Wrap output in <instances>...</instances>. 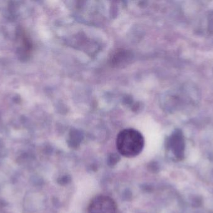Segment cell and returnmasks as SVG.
<instances>
[{
  "label": "cell",
  "mask_w": 213,
  "mask_h": 213,
  "mask_svg": "<svg viewBox=\"0 0 213 213\" xmlns=\"http://www.w3.org/2000/svg\"><path fill=\"white\" fill-rule=\"evenodd\" d=\"M145 145L143 135L138 131L128 128L121 131L116 139V146L120 154L126 158H133L140 154Z\"/></svg>",
  "instance_id": "6da1fadb"
},
{
  "label": "cell",
  "mask_w": 213,
  "mask_h": 213,
  "mask_svg": "<svg viewBox=\"0 0 213 213\" xmlns=\"http://www.w3.org/2000/svg\"><path fill=\"white\" fill-rule=\"evenodd\" d=\"M88 213H118L116 202L110 196L98 195L90 202L87 208Z\"/></svg>",
  "instance_id": "7a4b0ae2"
}]
</instances>
